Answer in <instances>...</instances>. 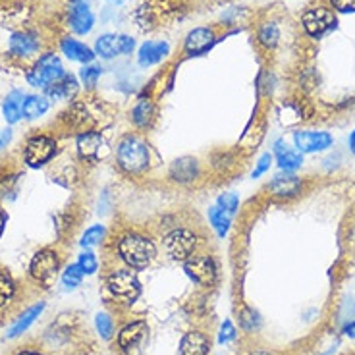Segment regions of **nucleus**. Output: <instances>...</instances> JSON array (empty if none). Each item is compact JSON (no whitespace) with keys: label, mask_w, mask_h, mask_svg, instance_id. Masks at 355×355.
Returning a JSON list of instances; mask_svg holds the SVG:
<instances>
[{"label":"nucleus","mask_w":355,"mask_h":355,"mask_svg":"<svg viewBox=\"0 0 355 355\" xmlns=\"http://www.w3.org/2000/svg\"><path fill=\"white\" fill-rule=\"evenodd\" d=\"M105 236H107V228L103 224H95V226L87 228L85 234L81 236V248H95V245H98L101 241L105 240Z\"/></svg>","instance_id":"c756f323"},{"label":"nucleus","mask_w":355,"mask_h":355,"mask_svg":"<svg viewBox=\"0 0 355 355\" xmlns=\"http://www.w3.org/2000/svg\"><path fill=\"white\" fill-rule=\"evenodd\" d=\"M170 54V44L166 41H147L139 46L137 62L141 68H149L155 64L162 62Z\"/></svg>","instance_id":"4468645a"},{"label":"nucleus","mask_w":355,"mask_h":355,"mask_svg":"<svg viewBox=\"0 0 355 355\" xmlns=\"http://www.w3.org/2000/svg\"><path fill=\"white\" fill-rule=\"evenodd\" d=\"M6 222H8V214H6V211H4V209L0 207V238H2V234H4Z\"/></svg>","instance_id":"79ce46f5"},{"label":"nucleus","mask_w":355,"mask_h":355,"mask_svg":"<svg viewBox=\"0 0 355 355\" xmlns=\"http://www.w3.org/2000/svg\"><path fill=\"white\" fill-rule=\"evenodd\" d=\"M199 176V164L191 157H182L176 159L170 166V178L178 184H191Z\"/></svg>","instance_id":"f3484780"},{"label":"nucleus","mask_w":355,"mask_h":355,"mask_svg":"<svg viewBox=\"0 0 355 355\" xmlns=\"http://www.w3.org/2000/svg\"><path fill=\"white\" fill-rule=\"evenodd\" d=\"M107 286L110 293L124 303H133L141 293V282L132 268L114 270L107 278Z\"/></svg>","instance_id":"423d86ee"},{"label":"nucleus","mask_w":355,"mask_h":355,"mask_svg":"<svg viewBox=\"0 0 355 355\" xmlns=\"http://www.w3.org/2000/svg\"><path fill=\"white\" fill-rule=\"evenodd\" d=\"M14 293H16V284H14L12 276L4 270H0V309L12 302Z\"/></svg>","instance_id":"7c9ffc66"},{"label":"nucleus","mask_w":355,"mask_h":355,"mask_svg":"<svg viewBox=\"0 0 355 355\" xmlns=\"http://www.w3.org/2000/svg\"><path fill=\"white\" fill-rule=\"evenodd\" d=\"M332 135L329 132H295L293 147L300 153H320L332 147Z\"/></svg>","instance_id":"f8f14e48"},{"label":"nucleus","mask_w":355,"mask_h":355,"mask_svg":"<svg viewBox=\"0 0 355 355\" xmlns=\"http://www.w3.org/2000/svg\"><path fill=\"white\" fill-rule=\"evenodd\" d=\"M24 101H26V93L24 91H12L8 97L4 98V105H2V112L8 124H16L19 118H21V108H24Z\"/></svg>","instance_id":"b1692460"},{"label":"nucleus","mask_w":355,"mask_h":355,"mask_svg":"<svg viewBox=\"0 0 355 355\" xmlns=\"http://www.w3.org/2000/svg\"><path fill=\"white\" fill-rule=\"evenodd\" d=\"M303 182L297 176H276L268 184V193L276 199H292L302 193Z\"/></svg>","instance_id":"dca6fc26"},{"label":"nucleus","mask_w":355,"mask_h":355,"mask_svg":"<svg viewBox=\"0 0 355 355\" xmlns=\"http://www.w3.org/2000/svg\"><path fill=\"white\" fill-rule=\"evenodd\" d=\"M302 24L307 35L313 37V39H320L322 35H327L329 31L336 29V12L330 8V6H324V4L311 6V8L303 12Z\"/></svg>","instance_id":"39448f33"},{"label":"nucleus","mask_w":355,"mask_h":355,"mask_svg":"<svg viewBox=\"0 0 355 355\" xmlns=\"http://www.w3.org/2000/svg\"><path fill=\"white\" fill-rule=\"evenodd\" d=\"M164 249L170 259L186 263L191 255H196L197 234L189 228H176L164 238Z\"/></svg>","instance_id":"0eeeda50"},{"label":"nucleus","mask_w":355,"mask_h":355,"mask_svg":"<svg viewBox=\"0 0 355 355\" xmlns=\"http://www.w3.org/2000/svg\"><path fill=\"white\" fill-rule=\"evenodd\" d=\"M116 160H118V166L128 174H141L149 168L151 149L141 137L124 135L116 147Z\"/></svg>","instance_id":"f03ea898"},{"label":"nucleus","mask_w":355,"mask_h":355,"mask_svg":"<svg viewBox=\"0 0 355 355\" xmlns=\"http://www.w3.org/2000/svg\"><path fill=\"white\" fill-rule=\"evenodd\" d=\"M240 322H241V327L245 330H253L255 327L259 324V317H257V313L255 311H251V309H241L240 311Z\"/></svg>","instance_id":"e433bc0d"},{"label":"nucleus","mask_w":355,"mask_h":355,"mask_svg":"<svg viewBox=\"0 0 355 355\" xmlns=\"http://www.w3.org/2000/svg\"><path fill=\"white\" fill-rule=\"evenodd\" d=\"M147 322H143V320H135V322H130V324H125L122 332L118 334V344L120 347L124 349V352H130L133 347H137L141 344V340L147 336Z\"/></svg>","instance_id":"aec40b11"},{"label":"nucleus","mask_w":355,"mask_h":355,"mask_svg":"<svg viewBox=\"0 0 355 355\" xmlns=\"http://www.w3.org/2000/svg\"><path fill=\"white\" fill-rule=\"evenodd\" d=\"M132 120L137 128H149L155 120V105L149 98H141L132 110Z\"/></svg>","instance_id":"bb28decb"},{"label":"nucleus","mask_w":355,"mask_h":355,"mask_svg":"<svg viewBox=\"0 0 355 355\" xmlns=\"http://www.w3.org/2000/svg\"><path fill=\"white\" fill-rule=\"evenodd\" d=\"M81 280H83V270H81L78 263H76V265H70L64 270L62 284L66 286V288H78V286L81 284Z\"/></svg>","instance_id":"473e14b6"},{"label":"nucleus","mask_w":355,"mask_h":355,"mask_svg":"<svg viewBox=\"0 0 355 355\" xmlns=\"http://www.w3.org/2000/svg\"><path fill=\"white\" fill-rule=\"evenodd\" d=\"M64 73H66V71H64V66L56 54H43V56L31 66V70L27 71V83H29L31 87L46 89L51 83H54L56 80H60Z\"/></svg>","instance_id":"20e7f679"},{"label":"nucleus","mask_w":355,"mask_h":355,"mask_svg":"<svg viewBox=\"0 0 355 355\" xmlns=\"http://www.w3.org/2000/svg\"><path fill=\"white\" fill-rule=\"evenodd\" d=\"M78 265L83 270V275H95L98 268V261L95 257V253H91V251H83L78 259Z\"/></svg>","instance_id":"72a5a7b5"},{"label":"nucleus","mask_w":355,"mask_h":355,"mask_svg":"<svg viewBox=\"0 0 355 355\" xmlns=\"http://www.w3.org/2000/svg\"><path fill=\"white\" fill-rule=\"evenodd\" d=\"M232 216H234V214L220 209L218 205H214V207L209 209V222H211V226L216 230V234H218L220 238H224V236L228 234V230H230Z\"/></svg>","instance_id":"cd10ccee"},{"label":"nucleus","mask_w":355,"mask_h":355,"mask_svg":"<svg viewBox=\"0 0 355 355\" xmlns=\"http://www.w3.org/2000/svg\"><path fill=\"white\" fill-rule=\"evenodd\" d=\"M251 355H276V354H272V352H253Z\"/></svg>","instance_id":"49530a36"},{"label":"nucleus","mask_w":355,"mask_h":355,"mask_svg":"<svg viewBox=\"0 0 355 355\" xmlns=\"http://www.w3.org/2000/svg\"><path fill=\"white\" fill-rule=\"evenodd\" d=\"M135 41L130 35H116V33H105L97 39L95 43V54L110 60L120 54H132Z\"/></svg>","instance_id":"9d476101"},{"label":"nucleus","mask_w":355,"mask_h":355,"mask_svg":"<svg viewBox=\"0 0 355 355\" xmlns=\"http://www.w3.org/2000/svg\"><path fill=\"white\" fill-rule=\"evenodd\" d=\"M68 26L78 35H87L95 26V16L89 0H70L68 4Z\"/></svg>","instance_id":"9b49d317"},{"label":"nucleus","mask_w":355,"mask_h":355,"mask_svg":"<svg viewBox=\"0 0 355 355\" xmlns=\"http://www.w3.org/2000/svg\"><path fill=\"white\" fill-rule=\"evenodd\" d=\"M49 107H51L49 97H44V95H26L21 116H26L27 120H35V118H41L49 110Z\"/></svg>","instance_id":"a878e982"},{"label":"nucleus","mask_w":355,"mask_h":355,"mask_svg":"<svg viewBox=\"0 0 355 355\" xmlns=\"http://www.w3.org/2000/svg\"><path fill=\"white\" fill-rule=\"evenodd\" d=\"M18 355H43V354H39V352H35V349H24V352H19Z\"/></svg>","instance_id":"a18cd8bd"},{"label":"nucleus","mask_w":355,"mask_h":355,"mask_svg":"<svg viewBox=\"0 0 355 355\" xmlns=\"http://www.w3.org/2000/svg\"><path fill=\"white\" fill-rule=\"evenodd\" d=\"M184 270L193 282H197L199 286H205V288H211L218 280L216 263H214V259L211 255H191L184 263Z\"/></svg>","instance_id":"1a4fd4ad"},{"label":"nucleus","mask_w":355,"mask_h":355,"mask_svg":"<svg viewBox=\"0 0 355 355\" xmlns=\"http://www.w3.org/2000/svg\"><path fill=\"white\" fill-rule=\"evenodd\" d=\"M275 159L278 166L286 172H293L303 164V153H300L295 147H290L284 141H276L275 145Z\"/></svg>","instance_id":"a211bd4d"},{"label":"nucleus","mask_w":355,"mask_h":355,"mask_svg":"<svg viewBox=\"0 0 355 355\" xmlns=\"http://www.w3.org/2000/svg\"><path fill=\"white\" fill-rule=\"evenodd\" d=\"M108 2H124V0H108Z\"/></svg>","instance_id":"de8ad7c7"},{"label":"nucleus","mask_w":355,"mask_h":355,"mask_svg":"<svg viewBox=\"0 0 355 355\" xmlns=\"http://www.w3.org/2000/svg\"><path fill=\"white\" fill-rule=\"evenodd\" d=\"M236 338V329H234V324H232L230 320H226L224 324H222L220 329V344H228V342H232Z\"/></svg>","instance_id":"ea45409f"},{"label":"nucleus","mask_w":355,"mask_h":355,"mask_svg":"<svg viewBox=\"0 0 355 355\" xmlns=\"http://www.w3.org/2000/svg\"><path fill=\"white\" fill-rule=\"evenodd\" d=\"M349 151L354 153L355 157V130L352 132V135H349Z\"/></svg>","instance_id":"c03bdc74"},{"label":"nucleus","mask_w":355,"mask_h":355,"mask_svg":"<svg viewBox=\"0 0 355 355\" xmlns=\"http://www.w3.org/2000/svg\"><path fill=\"white\" fill-rule=\"evenodd\" d=\"M116 251H118V257L133 270L149 266L153 259L157 257V248H155L151 238L143 236L139 232L122 234L118 238V243H116Z\"/></svg>","instance_id":"f257e3e1"},{"label":"nucleus","mask_w":355,"mask_h":355,"mask_svg":"<svg viewBox=\"0 0 355 355\" xmlns=\"http://www.w3.org/2000/svg\"><path fill=\"white\" fill-rule=\"evenodd\" d=\"M46 91V97L54 98V101H68V98L76 97L78 93V80L70 76V73H64L60 80H56L51 83Z\"/></svg>","instance_id":"4be33fe9"},{"label":"nucleus","mask_w":355,"mask_h":355,"mask_svg":"<svg viewBox=\"0 0 355 355\" xmlns=\"http://www.w3.org/2000/svg\"><path fill=\"white\" fill-rule=\"evenodd\" d=\"M8 51L12 56L27 58V56H31L39 51V39L29 31H16L10 37Z\"/></svg>","instance_id":"2eb2a0df"},{"label":"nucleus","mask_w":355,"mask_h":355,"mask_svg":"<svg viewBox=\"0 0 355 355\" xmlns=\"http://www.w3.org/2000/svg\"><path fill=\"white\" fill-rule=\"evenodd\" d=\"M257 41L259 44H263L265 49H275L278 41H280V29L276 26V21H266L263 26L259 27L257 31Z\"/></svg>","instance_id":"c85d7f7f"},{"label":"nucleus","mask_w":355,"mask_h":355,"mask_svg":"<svg viewBox=\"0 0 355 355\" xmlns=\"http://www.w3.org/2000/svg\"><path fill=\"white\" fill-rule=\"evenodd\" d=\"M95 324H97V330L101 336L107 338V340L112 336V330H114V327H112V319L108 317L107 313H98L97 319H95Z\"/></svg>","instance_id":"c9c22d12"},{"label":"nucleus","mask_w":355,"mask_h":355,"mask_svg":"<svg viewBox=\"0 0 355 355\" xmlns=\"http://www.w3.org/2000/svg\"><path fill=\"white\" fill-rule=\"evenodd\" d=\"M330 354H332V352H329V354H324V355H330Z\"/></svg>","instance_id":"09e8293b"},{"label":"nucleus","mask_w":355,"mask_h":355,"mask_svg":"<svg viewBox=\"0 0 355 355\" xmlns=\"http://www.w3.org/2000/svg\"><path fill=\"white\" fill-rule=\"evenodd\" d=\"M10 139H12V130H10V128L0 130V151H2L4 147H8Z\"/></svg>","instance_id":"a19ab883"},{"label":"nucleus","mask_w":355,"mask_h":355,"mask_svg":"<svg viewBox=\"0 0 355 355\" xmlns=\"http://www.w3.org/2000/svg\"><path fill=\"white\" fill-rule=\"evenodd\" d=\"M344 332H346L349 338H355V322H349L346 329H344Z\"/></svg>","instance_id":"37998d69"},{"label":"nucleus","mask_w":355,"mask_h":355,"mask_svg":"<svg viewBox=\"0 0 355 355\" xmlns=\"http://www.w3.org/2000/svg\"><path fill=\"white\" fill-rule=\"evenodd\" d=\"M58 270H60V255L53 248H44L37 251L31 259V265H29L31 278L44 288H49L56 280Z\"/></svg>","instance_id":"7ed1b4c3"},{"label":"nucleus","mask_w":355,"mask_h":355,"mask_svg":"<svg viewBox=\"0 0 355 355\" xmlns=\"http://www.w3.org/2000/svg\"><path fill=\"white\" fill-rule=\"evenodd\" d=\"M270 164H272V155L270 153H265L261 159L257 160V166L253 168V172H251V176L253 178H261L263 174H265L266 170L270 168Z\"/></svg>","instance_id":"4c0bfd02"},{"label":"nucleus","mask_w":355,"mask_h":355,"mask_svg":"<svg viewBox=\"0 0 355 355\" xmlns=\"http://www.w3.org/2000/svg\"><path fill=\"white\" fill-rule=\"evenodd\" d=\"M216 205H218L220 209H224V211H228L230 214H236L238 207H240V199H238L236 193H222V196L218 197Z\"/></svg>","instance_id":"f704fd0d"},{"label":"nucleus","mask_w":355,"mask_h":355,"mask_svg":"<svg viewBox=\"0 0 355 355\" xmlns=\"http://www.w3.org/2000/svg\"><path fill=\"white\" fill-rule=\"evenodd\" d=\"M330 8L342 14H354L355 0H330Z\"/></svg>","instance_id":"58836bf2"},{"label":"nucleus","mask_w":355,"mask_h":355,"mask_svg":"<svg viewBox=\"0 0 355 355\" xmlns=\"http://www.w3.org/2000/svg\"><path fill=\"white\" fill-rule=\"evenodd\" d=\"M43 309H44V305H43V303H39V305H33V307H29L27 311H24V313L19 315V319L16 320V322H14L12 327H10V330L6 332V336H8V338H18L19 334H24V332H26V330L29 329V327H31L33 322H35L37 317H39V315L43 313Z\"/></svg>","instance_id":"393cba45"},{"label":"nucleus","mask_w":355,"mask_h":355,"mask_svg":"<svg viewBox=\"0 0 355 355\" xmlns=\"http://www.w3.org/2000/svg\"><path fill=\"white\" fill-rule=\"evenodd\" d=\"M56 155V141L51 135H33L26 143L24 160L29 168H41L46 162H51Z\"/></svg>","instance_id":"6e6552de"},{"label":"nucleus","mask_w":355,"mask_h":355,"mask_svg":"<svg viewBox=\"0 0 355 355\" xmlns=\"http://www.w3.org/2000/svg\"><path fill=\"white\" fill-rule=\"evenodd\" d=\"M209 347H211L209 336L205 332H199V330H191L182 338L180 355H207Z\"/></svg>","instance_id":"412c9836"},{"label":"nucleus","mask_w":355,"mask_h":355,"mask_svg":"<svg viewBox=\"0 0 355 355\" xmlns=\"http://www.w3.org/2000/svg\"><path fill=\"white\" fill-rule=\"evenodd\" d=\"M101 73H103V68L101 66H95V64H85L80 71V80L83 81V85L85 87H95L97 85L98 78H101Z\"/></svg>","instance_id":"2f4dec72"},{"label":"nucleus","mask_w":355,"mask_h":355,"mask_svg":"<svg viewBox=\"0 0 355 355\" xmlns=\"http://www.w3.org/2000/svg\"><path fill=\"white\" fill-rule=\"evenodd\" d=\"M60 49H62L64 56L73 60V62L89 64L93 62V58L97 56L93 49H89L87 44L81 43L78 39H71V37H66L60 41Z\"/></svg>","instance_id":"6ab92c4d"},{"label":"nucleus","mask_w":355,"mask_h":355,"mask_svg":"<svg viewBox=\"0 0 355 355\" xmlns=\"http://www.w3.org/2000/svg\"><path fill=\"white\" fill-rule=\"evenodd\" d=\"M216 41V35H214L213 29L209 27H197L193 31H189L184 41V49H186L187 54L191 56H197V54L207 53L211 46Z\"/></svg>","instance_id":"ddd939ff"},{"label":"nucleus","mask_w":355,"mask_h":355,"mask_svg":"<svg viewBox=\"0 0 355 355\" xmlns=\"http://www.w3.org/2000/svg\"><path fill=\"white\" fill-rule=\"evenodd\" d=\"M103 147V135L98 132H83L78 135V153L83 160H97Z\"/></svg>","instance_id":"5701e85b"}]
</instances>
